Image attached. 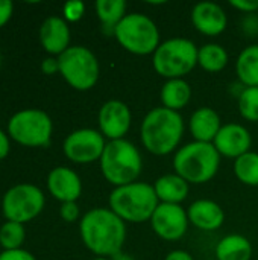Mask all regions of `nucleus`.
Returning <instances> with one entry per match:
<instances>
[{
  "instance_id": "1",
  "label": "nucleus",
  "mask_w": 258,
  "mask_h": 260,
  "mask_svg": "<svg viewBox=\"0 0 258 260\" xmlns=\"http://www.w3.org/2000/svg\"><path fill=\"white\" fill-rule=\"evenodd\" d=\"M84 245L97 257H114L122 253L126 241V222L109 207L88 210L79 222Z\"/></svg>"
},
{
  "instance_id": "2",
  "label": "nucleus",
  "mask_w": 258,
  "mask_h": 260,
  "mask_svg": "<svg viewBox=\"0 0 258 260\" xmlns=\"http://www.w3.org/2000/svg\"><path fill=\"white\" fill-rule=\"evenodd\" d=\"M184 136V119L178 111L164 107L152 108L141 120L140 140L154 155H169L178 151Z\"/></svg>"
},
{
  "instance_id": "3",
  "label": "nucleus",
  "mask_w": 258,
  "mask_h": 260,
  "mask_svg": "<svg viewBox=\"0 0 258 260\" xmlns=\"http://www.w3.org/2000/svg\"><path fill=\"white\" fill-rule=\"evenodd\" d=\"M158 204L154 186L141 181L114 187L109 193V209L123 222L143 224L151 221Z\"/></svg>"
},
{
  "instance_id": "4",
  "label": "nucleus",
  "mask_w": 258,
  "mask_h": 260,
  "mask_svg": "<svg viewBox=\"0 0 258 260\" xmlns=\"http://www.w3.org/2000/svg\"><path fill=\"white\" fill-rule=\"evenodd\" d=\"M99 163L103 178L114 187L135 183L143 171L138 148L126 139L108 140Z\"/></svg>"
},
{
  "instance_id": "5",
  "label": "nucleus",
  "mask_w": 258,
  "mask_h": 260,
  "mask_svg": "<svg viewBox=\"0 0 258 260\" xmlns=\"http://www.w3.org/2000/svg\"><path fill=\"white\" fill-rule=\"evenodd\" d=\"M220 168V154L213 143L190 142L175 152L173 169L189 184H204L213 180Z\"/></svg>"
},
{
  "instance_id": "6",
  "label": "nucleus",
  "mask_w": 258,
  "mask_h": 260,
  "mask_svg": "<svg viewBox=\"0 0 258 260\" xmlns=\"http://www.w3.org/2000/svg\"><path fill=\"white\" fill-rule=\"evenodd\" d=\"M198 50L192 40L175 37L163 41L152 55L154 70L166 79H181L198 66Z\"/></svg>"
},
{
  "instance_id": "7",
  "label": "nucleus",
  "mask_w": 258,
  "mask_h": 260,
  "mask_svg": "<svg viewBox=\"0 0 258 260\" xmlns=\"http://www.w3.org/2000/svg\"><path fill=\"white\" fill-rule=\"evenodd\" d=\"M114 37L126 52L138 56L154 55L161 44V35L157 23L151 17L140 12L126 14L125 18L116 26Z\"/></svg>"
},
{
  "instance_id": "8",
  "label": "nucleus",
  "mask_w": 258,
  "mask_h": 260,
  "mask_svg": "<svg viewBox=\"0 0 258 260\" xmlns=\"http://www.w3.org/2000/svg\"><path fill=\"white\" fill-rule=\"evenodd\" d=\"M58 62L64 81L78 91L91 90L99 81V59L85 46H70L58 56Z\"/></svg>"
},
{
  "instance_id": "9",
  "label": "nucleus",
  "mask_w": 258,
  "mask_h": 260,
  "mask_svg": "<svg viewBox=\"0 0 258 260\" xmlns=\"http://www.w3.org/2000/svg\"><path fill=\"white\" fill-rule=\"evenodd\" d=\"M53 133L50 116L38 108H26L15 114L8 122V136L17 143L29 148L49 146Z\"/></svg>"
},
{
  "instance_id": "10",
  "label": "nucleus",
  "mask_w": 258,
  "mask_h": 260,
  "mask_svg": "<svg viewBox=\"0 0 258 260\" xmlns=\"http://www.w3.org/2000/svg\"><path fill=\"white\" fill-rule=\"evenodd\" d=\"M44 204L46 198L38 186L21 183L6 190L2 198V212L6 221L26 224L43 212Z\"/></svg>"
},
{
  "instance_id": "11",
  "label": "nucleus",
  "mask_w": 258,
  "mask_h": 260,
  "mask_svg": "<svg viewBox=\"0 0 258 260\" xmlns=\"http://www.w3.org/2000/svg\"><path fill=\"white\" fill-rule=\"evenodd\" d=\"M105 146L106 140L99 129L81 128L65 137L62 151L70 161L78 165H88L100 160Z\"/></svg>"
},
{
  "instance_id": "12",
  "label": "nucleus",
  "mask_w": 258,
  "mask_h": 260,
  "mask_svg": "<svg viewBox=\"0 0 258 260\" xmlns=\"http://www.w3.org/2000/svg\"><path fill=\"white\" fill-rule=\"evenodd\" d=\"M149 222L154 233L160 239L169 242L182 239L190 224L187 210H184L181 204H163V203L158 204Z\"/></svg>"
},
{
  "instance_id": "13",
  "label": "nucleus",
  "mask_w": 258,
  "mask_h": 260,
  "mask_svg": "<svg viewBox=\"0 0 258 260\" xmlns=\"http://www.w3.org/2000/svg\"><path fill=\"white\" fill-rule=\"evenodd\" d=\"M132 122V114L129 107L119 101L111 99L106 101L97 114L99 131L108 140H122L128 134Z\"/></svg>"
},
{
  "instance_id": "14",
  "label": "nucleus",
  "mask_w": 258,
  "mask_h": 260,
  "mask_svg": "<svg viewBox=\"0 0 258 260\" xmlns=\"http://www.w3.org/2000/svg\"><path fill=\"white\" fill-rule=\"evenodd\" d=\"M214 148L220 157L239 158L240 155L249 152L252 145V137L249 131L240 123H225L213 140Z\"/></svg>"
},
{
  "instance_id": "15",
  "label": "nucleus",
  "mask_w": 258,
  "mask_h": 260,
  "mask_svg": "<svg viewBox=\"0 0 258 260\" xmlns=\"http://www.w3.org/2000/svg\"><path fill=\"white\" fill-rule=\"evenodd\" d=\"M193 27L207 37L220 35L228 24V17L224 8L214 2H199L192 8Z\"/></svg>"
},
{
  "instance_id": "16",
  "label": "nucleus",
  "mask_w": 258,
  "mask_h": 260,
  "mask_svg": "<svg viewBox=\"0 0 258 260\" xmlns=\"http://www.w3.org/2000/svg\"><path fill=\"white\" fill-rule=\"evenodd\" d=\"M47 189L55 200L61 201V204L76 203L82 193V181L73 169L58 166L47 175Z\"/></svg>"
},
{
  "instance_id": "17",
  "label": "nucleus",
  "mask_w": 258,
  "mask_h": 260,
  "mask_svg": "<svg viewBox=\"0 0 258 260\" xmlns=\"http://www.w3.org/2000/svg\"><path fill=\"white\" fill-rule=\"evenodd\" d=\"M40 43L47 53L58 58L70 47L68 23L62 17H47L40 27Z\"/></svg>"
},
{
  "instance_id": "18",
  "label": "nucleus",
  "mask_w": 258,
  "mask_h": 260,
  "mask_svg": "<svg viewBox=\"0 0 258 260\" xmlns=\"http://www.w3.org/2000/svg\"><path fill=\"white\" fill-rule=\"evenodd\" d=\"M189 222L202 232H214L224 225L225 213L213 200H196L187 209Z\"/></svg>"
},
{
  "instance_id": "19",
  "label": "nucleus",
  "mask_w": 258,
  "mask_h": 260,
  "mask_svg": "<svg viewBox=\"0 0 258 260\" xmlns=\"http://www.w3.org/2000/svg\"><path fill=\"white\" fill-rule=\"evenodd\" d=\"M220 128H222L220 116L216 110L210 107L198 108L189 120V129L195 142L213 143Z\"/></svg>"
},
{
  "instance_id": "20",
  "label": "nucleus",
  "mask_w": 258,
  "mask_h": 260,
  "mask_svg": "<svg viewBox=\"0 0 258 260\" xmlns=\"http://www.w3.org/2000/svg\"><path fill=\"white\" fill-rule=\"evenodd\" d=\"M152 186L158 201L163 204H181L190 190V184L175 172L161 175Z\"/></svg>"
},
{
  "instance_id": "21",
  "label": "nucleus",
  "mask_w": 258,
  "mask_h": 260,
  "mask_svg": "<svg viewBox=\"0 0 258 260\" xmlns=\"http://www.w3.org/2000/svg\"><path fill=\"white\" fill-rule=\"evenodd\" d=\"M160 98L164 108L179 113V110L187 107L192 99V87L184 78L167 79L160 90Z\"/></svg>"
},
{
  "instance_id": "22",
  "label": "nucleus",
  "mask_w": 258,
  "mask_h": 260,
  "mask_svg": "<svg viewBox=\"0 0 258 260\" xmlns=\"http://www.w3.org/2000/svg\"><path fill=\"white\" fill-rule=\"evenodd\" d=\"M214 254L216 260H251L252 245L242 235H228L217 242Z\"/></svg>"
},
{
  "instance_id": "23",
  "label": "nucleus",
  "mask_w": 258,
  "mask_h": 260,
  "mask_svg": "<svg viewBox=\"0 0 258 260\" xmlns=\"http://www.w3.org/2000/svg\"><path fill=\"white\" fill-rule=\"evenodd\" d=\"M236 73L245 87H258V44H251L239 53Z\"/></svg>"
},
{
  "instance_id": "24",
  "label": "nucleus",
  "mask_w": 258,
  "mask_h": 260,
  "mask_svg": "<svg viewBox=\"0 0 258 260\" xmlns=\"http://www.w3.org/2000/svg\"><path fill=\"white\" fill-rule=\"evenodd\" d=\"M228 61L230 56L227 49L217 43H207L198 50V66L208 73L222 72L227 67Z\"/></svg>"
},
{
  "instance_id": "25",
  "label": "nucleus",
  "mask_w": 258,
  "mask_h": 260,
  "mask_svg": "<svg viewBox=\"0 0 258 260\" xmlns=\"http://www.w3.org/2000/svg\"><path fill=\"white\" fill-rule=\"evenodd\" d=\"M126 2L125 0H97L94 3L96 15L102 21L103 29H109L114 35L116 26L126 15Z\"/></svg>"
},
{
  "instance_id": "26",
  "label": "nucleus",
  "mask_w": 258,
  "mask_h": 260,
  "mask_svg": "<svg viewBox=\"0 0 258 260\" xmlns=\"http://www.w3.org/2000/svg\"><path fill=\"white\" fill-rule=\"evenodd\" d=\"M234 174L240 183L245 186H258V154L246 152L234 160Z\"/></svg>"
},
{
  "instance_id": "27",
  "label": "nucleus",
  "mask_w": 258,
  "mask_h": 260,
  "mask_svg": "<svg viewBox=\"0 0 258 260\" xmlns=\"http://www.w3.org/2000/svg\"><path fill=\"white\" fill-rule=\"evenodd\" d=\"M26 238L24 225L14 222V221H6L0 227V245L3 250H18L21 248L23 242Z\"/></svg>"
},
{
  "instance_id": "28",
  "label": "nucleus",
  "mask_w": 258,
  "mask_h": 260,
  "mask_svg": "<svg viewBox=\"0 0 258 260\" xmlns=\"http://www.w3.org/2000/svg\"><path fill=\"white\" fill-rule=\"evenodd\" d=\"M240 116L248 122H258V87H245L237 99Z\"/></svg>"
},
{
  "instance_id": "29",
  "label": "nucleus",
  "mask_w": 258,
  "mask_h": 260,
  "mask_svg": "<svg viewBox=\"0 0 258 260\" xmlns=\"http://www.w3.org/2000/svg\"><path fill=\"white\" fill-rule=\"evenodd\" d=\"M85 12V5L81 0H70L64 5L62 8V14H64V20L68 21H78L82 18Z\"/></svg>"
},
{
  "instance_id": "30",
  "label": "nucleus",
  "mask_w": 258,
  "mask_h": 260,
  "mask_svg": "<svg viewBox=\"0 0 258 260\" xmlns=\"http://www.w3.org/2000/svg\"><path fill=\"white\" fill-rule=\"evenodd\" d=\"M59 215L65 222H75L76 219H79V207L76 203H62Z\"/></svg>"
},
{
  "instance_id": "31",
  "label": "nucleus",
  "mask_w": 258,
  "mask_h": 260,
  "mask_svg": "<svg viewBox=\"0 0 258 260\" xmlns=\"http://www.w3.org/2000/svg\"><path fill=\"white\" fill-rule=\"evenodd\" d=\"M0 260H36L32 253L18 248V250H3L0 253Z\"/></svg>"
},
{
  "instance_id": "32",
  "label": "nucleus",
  "mask_w": 258,
  "mask_h": 260,
  "mask_svg": "<svg viewBox=\"0 0 258 260\" xmlns=\"http://www.w3.org/2000/svg\"><path fill=\"white\" fill-rule=\"evenodd\" d=\"M230 5L240 11V12H245L246 15L248 14H255L258 11V0H230Z\"/></svg>"
},
{
  "instance_id": "33",
  "label": "nucleus",
  "mask_w": 258,
  "mask_h": 260,
  "mask_svg": "<svg viewBox=\"0 0 258 260\" xmlns=\"http://www.w3.org/2000/svg\"><path fill=\"white\" fill-rule=\"evenodd\" d=\"M14 12V3L11 0H0V27L8 24Z\"/></svg>"
},
{
  "instance_id": "34",
  "label": "nucleus",
  "mask_w": 258,
  "mask_h": 260,
  "mask_svg": "<svg viewBox=\"0 0 258 260\" xmlns=\"http://www.w3.org/2000/svg\"><path fill=\"white\" fill-rule=\"evenodd\" d=\"M242 27L246 34L249 35H258V17L255 14H248L243 21H242Z\"/></svg>"
},
{
  "instance_id": "35",
  "label": "nucleus",
  "mask_w": 258,
  "mask_h": 260,
  "mask_svg": "<svg viewBox=\"0 0 258 260\" xmlns=\"http://www.w3.org/2000/svg\"><path fill=\"white\" fill-rule=\"evenodd\" d=\"M41 72H43L44 75H55V73H59V62H58V58H55V56L44 58L43 62H41Z\"/></svg>"
},
{
  "instance_id": "36",
  "label": "nucleus",
  "mask_w": 258,
  "mask_h": 260,
  "mask_svg": "<svg viewBox=\"0 0 258 260\" xmlns=\"http://www.w3.org/2000/svg\"><path fill=\"white\" fill-rule=\"evenodd\" d=\"M9 151H11L9 136H8L3 129H0V161H2L3 158H6V157H8Z\"/></svg>"
},
{
  "instance_id": "37",
  "label": "nucleus",
  "mask_w": 258,
  "mask_h": 260,
  "mask_svg": "<svg viewBox=\"0 0 258 260\" xmlns=\"http://www.w3.org/2000/svg\"><path fill=\"white\" fill-rule=\"evenodd\" d=\"M164 260H195V259H193V256H192L190 253H187V251H184V250H173V251H170V253L166 256V259Z\"/></svg>"
},
{
  "instance_id": "38",
  "label": "nucleus",
  "mask_w": 258,
  "mask_h": 260,
  "mask_svg": "<svg viewBox=\"0 0 258 260\" xmlns=\"http://www.w3.org/2000/svg\"><path fill=\"white\" fill-rule=\"evenodd\" d=\"M111 260H135L132 256H129V254H126V253H119V254H116L114 257H111Z\"/></svg>"
},
{
  "instance_id": "39",
  "label": "nucleus",
  "mask_w": 258,
  "mask_h": 260,
  "mask_svg": "<svg viewBox=\"0 0 258 260\" xmlns=\"http://www.w3.org/2000/svg\"><path fill=\"white\" fill-rule=\"evenodd\" d=\"M93 260H111L109 257H94Z\"/></svg>"
},
{
  "instance_id": "40",
  "label": "nucleus",
  "mask_w": 258,
  "mask_h": 260,
  "mask_svg": "<svg viewBox=\"0 0 258 260\" xmlns=\"http://www.w3.org/2000/svg\"><path fill=\"white\" fill-rule=\"evenodd\" d=\"M0 64H2V53H0Z\"/></svg>"
}]
</instances>
